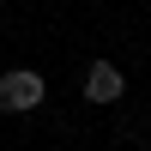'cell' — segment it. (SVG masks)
<instances>
[{"label":"cell","mask_w":151,"mask_h":151,"mask_svg":"<svg viewBox=\"0 0 151 151\" xmlns=\"http://www.w3.org/2000/svg\"><path fill=\"white\" fill-rule=\"evenodd\" d=\"M42 73H30V67H18V73H0V109L6 115H30L36 103H42Z\"/></svg>","instance_id":"obj_1"},{"label":"cell","mask_w":151,"mask_h":151,"mask_svg":"<svg viewBox=\"0 0 151 151\" xmlns=\"http://www.w3.org/2000/svg\"><path fill=\"white\" fill-rule=\"evenodd\" d=\"M121 91H127V79H121L115 60H91V73H85V103H115Z\"/></svg>","instance_id":"obj_2"}]
</instances>
